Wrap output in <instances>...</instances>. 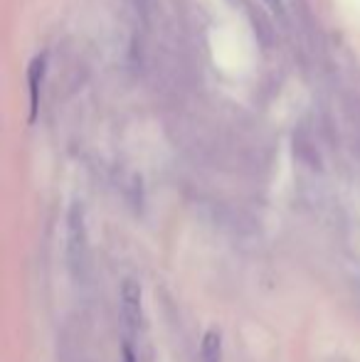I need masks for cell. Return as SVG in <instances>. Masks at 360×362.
Wrapping results in <instances>:
<instances>
[{"mask_svg":"<svg viewBox=\"0 0 360 362\" xmlns=\"http://www.w3.org/2000/svg\"><path fill=\"white\" fill-rule=\"evenodd\" d=\"M200 355H202V362H220L222 343H220V333H217V330H207V333H205Z\"/></svg>","mask_w":360,"mask_h":362,"instance_id":"obj_5","label":"cell"},{"mask_svg":"<svg viewBox=\"0 0 360 362\" xmlns=\"http://www.w3.org/2000/svg\"><path fill=\"white\" fill-rule=\"evenodd\" d=\"M45 64H47V57H45V54H37V57L30 62V69H28L30 116H33V119H35V114H37V99H40V84H42V76H45Z\"/></svg>","mask_w":360,"mask_h":362,"instance_id":"obj_3","label":"cell"},{"mask_svg":"<svg viewBox=\"0 0 360 362\" xmlns=\"http://www.w3.org/2000/svg\"><path fill=\"white\" fill-rule=\"evenodd\" d=\"M267 5L277 13V18L279 20H286V10H284V5H281V0H265Z\"/></svg>","mask_w":360,"mask_h":362,"instance_id":"obj_6","label":"cell"},{"mask_svg":"<svg viewBox=\"0 0 360 362\" xmlns=\"http://www.w3.org/2000/svg\"><path fill=\"white\" fill-rule=\"evenodd\" d=\"M245 5V10L250 13V20H252V28H255L257 37H260V42L265 45V47H269V45L274 42V30L269 25V20L265 18V15L260 13V10H255L250 3H242Z\"/></svg>","mask_w":360,"mask_h":362,"instance_id":"obj_4","label":"cell"},{"mask_svg":"<svg viewBox=\"0 0 360 362\" xmlns=\"http://www.w3.org/2000/svg\"><path fill=\"white\" fill-rule=\"evenodd\" d=\"M67 237H69V264H72L74 274L82 276V269L87 267V229H84L82 210L77 205L69 212Z\"/></svg>","mask_w":360,"mask_h":362,"instance_id":"obj_1","label":"cell"},{"mask_svg":"<svg viewBox=\"0 0 360 362\" xmlns=\"http://www.w3.org/2000/svg\"><path fill=\"white\" fill-rule=\"evenodd\" d=\"M121 313L131 330H139V325L144 323V291L134 279L121 284Z\"/></svg>","mask_w":360,"mask_h":362,"instance_id":"obj_2","label":"cell"}]
</instances>
